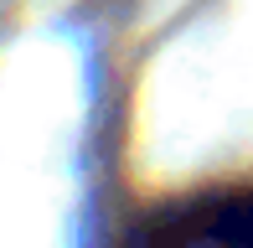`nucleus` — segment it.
I'll return each instance as SVG.
<instances>
[{
	"instance_id": "f257e3e1",
	"label": "nucleus",
	"mask_w": 253,
	"mask_h": 248,
	"mask_svg": "<svg viewBox=\"0 0 253 248\" xmlns=\"http://www.w3.org/2000/svg\"><path fill=\"white\" fill-rule=\"evenodd\" d=\"M119 248H253V186H207L150 207Z\"/></svg>"
}]
</instances>
